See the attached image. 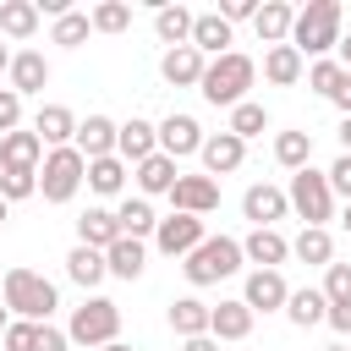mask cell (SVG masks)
<instances>
[{"instance_id": "2e32d148", "label": "cell", "mask_w": 351, "mask_h": 351, "mask_svg": "<svg viewBox=\"0 0 351 351\" xmlns=\"http://www.w3.org/2000/svg\"><path fill=\"white\" fill-rule=\"evenodd\" d=\"M33 137H38L44 148H71V137H77V115H71L66 104H44V110L33 115Z\"/></svg>"}, {"instance_id": "7bdbcfd3", "label": "cell", "mask_w": 351, "mask_h": 351, "mask_svg": "<svg viewBox=\"0 0 351 351\" xmlns=\"http://www.w3.org/2000/svg\"><path fill=\"white\" fill-rule=\"evenodd\" d=\"M0 351H38V324L11 318V324H5V335H0Z\"/></svg>"}, {"instance_id": "680465c9", "label": "cell", "mask_w": 351, "mask_h": 351, "mask_svg": "<svg viewBox=\"0 0 351 351\" xmlns=\"http://www.w3.org/2000/svg\"><path fill=\"white\" fill-rule=\"evenodd\" d=\"M329 351H351V346H329Z\"/></svg>"}, {"instance_id": "f5cc1de1", "label": "cell", "mask_w": 351, "mask_h": 351, "mask_svg": "<svg viewBox=\"0 0 351 351\" xmlns=\"http://www.w3.org/2000/svg\"><path fill=\"white\" fill-rule=\"evenodd\" d=\"M99 351H137V346H126V340H110V346H99Z\"/></svg>"}, {"instance_id": "cb8c5ba5", "label": "cell", "mask_w": 351, "mask_h": 351, "mask_svg": "<svg viewBox=\"0 0 351 351\" xmlns=\"http://www.w3.org/2000/svg\"><path fill=\"white\" fill-rule=\"evenodd\" d=\"M291 22H296V5H285V0H263L258 16H252V27H258L263 44H285L291 38Z\"/></svg>"}, {"instance_id": "d590c367", "label": "cell", "mask_w": 351, "mask_h": 351, "mask_svg": "<svg viewBox=\"0 0 351 351\" xmlns=\"http://www.w3.org/2000/svg\"><path fill=\"white\" fill-rule=\"evenodd\" d=\"M66 274H71L82 291H93L110 269H104V252H93V247H71V252H66Z\"/></svg>"}, {"instance_id": "ba28073f", "label": "cell", "mask_w": 351, "mask_h": 351, "mask_svg": "<svg viewBox=\"0 0 351 351\" xmlns=\"http://www.w3.org/2000/svg\"><path fill=\"white\" fill-rule=\"evenodd\" d=\"M203 236H208V230H203V219H197V214H170V219H159V225H154V247H159L165 258H186Z\"/></svg>"}, {"instance_id": "44dd1931", "label": "cell", "mask_w": 351, "mask_h": 351, "mask_svg": "<svg viewBox=\"0 0 351 351\" xmlns=\"http://www.w3.org/2000/svg\"><path fill=\"white\" fill-rule=\"evenodd\" d=\"M208 335H214V340H247V335H252V307H247L241 296L208 307Z\"/></svg>"}, {"instance_id": "bcb514c9", "label": "cell", "mask_w": 351, "mask_h": 351, "mask_svg": "<svg viewBox=\"0 0 351 351\" xmlns=\"http://www.w3.org/2000/svg\"><path fill=\"white\" fill-rule=\"evenodd\" d=\"M219 16H225L230 27H236V22H252V16H258V0H225Z\"/></svg>"}, {"instance_id": "ac0fdd59", "label": "cell", "mask_w": 351, "mask_h": 351, "mask_svg": "<svg viewBox=\"0 0 351 351\" xmlns=\"http://www.w3.org/2000/svg\"><path fill=\"white\" fill-rule=\"evenodd\" d=\"M203 55L192 49V44H181V49H165V60H159V77L170 82V88H197L203 82Z\"/></svg>"}, {"instance_id": "ab89813d", "label": "cell", "mask_w": 351, "mask_h": 351, "mask_svg": "<svg viewBox=\"0 0 351 351\" xmlns=\"http://www.w3.org/2000/svg\"><path fill=\"white\" fill-rule=\"evenodd\" d=\"M318 291H324V302H329V307H351V263H329Z\"/></svg>"}, {"instance_id": "7dc6e473", "label": "cell", "mask_w": 351, "mask_h": 351, "mask_svg": "<svg viewBox=\"0 0 351 351\" xmlns=\"http://www.w3.org/2000/svg\"><path fill=\"white\" fill-rule=\"evenodd\" d=\"M38 351H71L66 329H55V324H38Z\"/></svg>"}, {"instance_id": "f1b7e54d", "label": "cell", "mask_w": 351, "mask_h": 351, "mask_svg": "<svg viewBox=\"0 0 351 351\" xmlns=\"http://www.w3.org/2000/svg\"><path fill=\"white\" fill-rule=\"evenodd\" d=\"M115 225H121V236H132V241H143V236H154V225H159V214H154V203H148V197H126V203L115 208Z\"/></svg>"}, {"instance_id": "7402d4cb", "label": "cell", "mask_w": 351, "mask_h": 351, "mask_svg": "<svg viewBox=\"0 0 351 351\" xmlns=\"http://www.w3.org/2000/svg\"><path fill=\"white\" fill-rule=\"evenodd\" d=\"M44 165V143L33 137V132H5L0 137V170H38Z\"/></svg>"}, {"instance_id": "681fc988", "label": "cell", "mask_w": 351, "mask_h": 351, "mask_svg": "<svg viewBox=\"0 0 351 351\" xmlns=\"http://www.w3.org/2000/svg\"><path fill=\"white\" fill-rule=\"evenodd\" d=\"M335 49H340V71H351V33H340V44H335Z\"/></svg>"}, {"instance_id": "60d3db41", "label": "cell", "mask_w": 351, "mask_h": 351, "mask_svg": "<svg viewBox=\"0 0 351 351\" xmlns=\"http://www.w3.org/2000/svg\"><path fill=\"white\" fill-rule=\"evenodd\" d=\"M88 33H93V22H88V11H66V16H55V44H66V49H77V44H88Z\"/></svg>"}, {"instance_id": "74e56055", "label": "cell", "mask_w": 351, "mask_h": 351, "mask_svg": "<svg viewBox=\"0 0 351 351\" xmlns=\"http://www.w3.org/2000/svg\"><path fill=\"white\" fill-rule=\"evenodd\" d=\"M88 22H93V33H126L132 27V5L126 0H99Z\"/></svg>"}, {"instance_id": "d4e9b609", "label": "cell", "mask_w": 351, "mask_h": 351, "mask_svg": "<svg viewBox=\"0 0 351 351\" xmlns=\"http://www.w3.org/2000/svg\"><path fill=\"white\" fill-rule=\"evenodd\" d=\"M302 71H307V60H302L291 44H269V55H263V77H269L274 88H296Z\"/></svg>"}, {"instance_id": "8fae6325", "label": "cell", "mask_w": 351, "mask_h": 351, "mask_svg": "<svg viewBox=\"0 0 351 351\" xmlns=\"http://www.w3.org/2000/svg\"><path fill=\"white\" fill-rule=\"evenodd\" d=\"M285 296H291V285H285V274H280V269H252V274H247L241 302L252 307V318H258V313H280V307H285Z\"/></svg>"}, {"instance_id": "f546056e", "label": "cell", "mask_w": 351, "mask_h": 351, "mask_svg": "<svg viewBox=\"0 0 351 351\" xmlns=\"http://www.w3.org/2000/svg\"><path fill=\"white\" fill-rule=\"evenodd\" d=\"M143 263H148V247H143V241H132V236H121V241L104 252V269H110L115 280H137V274H143Z\"/></svg>"}, {"instance_id": "c3c4849f", "label": "cell", "mask_w": 351, "mask_h": 351, "mask_svg": "<svg viewBox=\"0 0 351 351\" xmlns=\"http://www.w3.org/2000/svg\"><path fill=\"white\" fill-rule=\"evenodd\" d=\"M181 351H219L214 335H197V340H181Z\"/></svg>"}, {"instance_id": "f35d334b", "label": "cell", "mask_w": 351, "mask_h": 351, "mask_svg": "<svg viewBox=\"0 0 351 351\" xmlns=\"http://www.w3.org/2000/svg\"><path fill=\"white\" fill-rule=\"evenodd\" d=\"M307 88H313L318 99H335V93L346 88V71H340V60H313V66H307Z\"/></svg>"}, {"instance_id": "1f68e13d", "label": "cell", "mask_w": 351, "mask_h": 351, "mask_svg": "<svg viewBox=\"0 0 351 351\" xmlns=\"http://www.w3.org/2000/svg\"><path fill=\"white\" fill-rule=\"evenodd\" d=\"M291 252H296L302 263L329 269V263H335V236H329V230H318V225H302V236L291 241Z\"/></svg>"}, {"instance_id": "d6a6232c", "label": "cell", "mask_w": 351, "mask_h": 351, "mask_svg": "<svg viewBox=\"0 0 351 351\" xmlns=\"http://www.w3.org/2000/svg\"><path fill=\"white\" fill-rule=\"evenodd\" d=\"M154 33H159L170 49H181V44L192 38V11H186V5H159V11H154Z\"/></svg>"}, {"instance_id": "ffe728a7", "label": "cell", "mask_w": 351, "mask_h": 351, "mask_svg": "<svg viewBox=\"0 0 351 351\" xmlns=\"http://www.w3.org/2000/svg\"><path fill=\"white\" fill-rule=\"evenodd\" d=\"M121 241V225H115V208H88L77 219V247H93V252H110Z\"/></svg>"}, {"instance_id": "7a4b0ae2", "label": "cell", "mask_w": 351, "mask_h": 351, "mask_svg": "<svg viewBox=\"0 0 351 351\" xmlns=\"http://www.w3.org/2000/svg\"><path fill=\"white\" fill-rule=\"evenodd\" d=\"M302 60L307 55H318V60H329V49L340 44V0H307L302 11H296V22H291V38H285Z\"/></svg>"}, {"instance_id": "30bf717a", "label": "cell", "mask_w": 351, "mask_h": 351, "mask_svg": "<svg viewBox=\"0 0 351 351\" xmlns=\"http://www.w3.org/2000/svg\"><path fill=\"white\" fill-rule=\"evenodd\" d=\"M241 214L252 219V230H274V219H285V214H291V203H285V186H269V181L247 186V197H241Z\"/></svg>"}, {"instance_id": "277c9868", "label": "cell", "mask_w": 351, "mask_h": 351, "mask_svg": "<svg viewBox=\"0 0 351 351\" xmlns=\"http://www.w3.org/2000/svg\"><path fill=\"white\" fill-rule=\"evenodd\" d=\"M55 307H60V291L38 269H5V313L27 318V324H49Z\"/></svg>"}, {"instance_id": "9c48e42d", "label": "cell", "mask_w": 351, "mask_h": 351, "mask_svg": "<svg viewBox=\"0 0 351 351\" xmlns=\"http://www.w3.org/2000/svg\"><path fill=\"white\" fill-rule=\"evenodd\" d=\"M170 203H176V214H214L219 208V181H208V176H176V186H170Z\"/></svg>"}, {"instance_id": "603a6c76", "label": "cell", "mask_w": 351, "mask_h": 351, "mask_svg": "<svg viewBox=\"0 0 351 351\" xmlns=\"http://www.w3.org/2000/svg\"><path fill=\"white\" fill-rule=\"evenodd\" d=\"M241 258L258 263V269H280V263L291 258V241H285L280 230H252V236L241 241Z\"/></svg>"}, {"instance_id": "f907efd6", "label": "cell", "mask_w": 351, "mask_h": 351, "mask_svg": "<svg viewBox=\"0 0 351 351\" xmlns=\"http://www.w3.org/2000/svg\"><path fill=\"white\" fill-rule=\"evenodd\" d=\"M335 104H340V110H346V115H351V71H346V88H340V93H335Z\"/></svg>"}, {"instance_id": "ee69618b", "label": "cell", "mask_w": 351, "mask_h": 351, "mask_svg": "<svg viewBox=\"0 0 351 351\" xmlns=\"http://www.w3.org/2000/svg\"><path fill=\"white\" fill-rule=\"evenodd\" d=\"M324 176H329V192L351 203V154H340V159H335V165H329Z\"/></svg>"}, {"instance_id": "83f0119b", "label": "cell", "mask_w": 351, "mask_h": 351, "mask_svg": "<svg viewBox=\"0 0 351 351\" xmlns=\"http://www.w3.org/2000/svg\"><path fill=\"white\" fill-rule=\"evenodd\" d=\"M176 176H181V170H176V159L148 154V159L137 165V192H143V197H159V192H170V186H176Z\"/></svg>"}, {"instance_id": "484cf974", "label": "cell", "mask_w": 351, "mask_h": 351, "mask_svg": "<svg viewBox=\"0 0 351 351\" xmlns=\"http://www.w3.org/2000/svg\"><path fill=\"white\" fill-rule=\"evenodd\" d=\"M324 313H329V302H324V291H318V285H302V291H291V296H285V318H291L296 329L324 324Z\"/></svg>"}, {"instance_id": "52a82bcc", "label": "cell", "mask_w": 351, "mask_h": 351, "mask_svg": "<svg viewBox=\"0 0 351 351\" xmlns=\"http://www.w3.org/2000/svg\"><path fill=\"white\" fill-rule=\"evenodd\" d=\"M82 181H88V159H82L77 148H49V154H44V165H38V192H44V203H71Z\"/></svg>"}, {"instance_id": "b9f144b4", "label": "cell", "mask_w": 351, "mask_h": 351, "mask_svg": "<svg viewBox=\"0 0 351 351\" xmlns=\"http://www.w3.org/2000/svg\"><path fill=\"white\" fill-rule=\"evenodd\" d=\"M38 192V170H0V197L5 203H22Z\"/></svg>"}, {"instance_id": "7c38bea8", "label": "cell", "mask_w": 351, "mask_h": 351, "mask_svg": "<svg viewBox=\"0 0 351 351\" xmlns=\"http://www.w3.org/2000/svg\"><path fill=\"white\" fill-rule=\"evenodd\" d=\"M154 132H159V154H165V159H186V154L203 148V126H197L192 115H165Z\"/></svg>"}, {"instance_id": "f6af8a7d", "label": "cell", "mask_w": 351, "mask_h": 351, "mask_svg": "<svg viewBox=\"0 0 351 351\" xmlns=\"http://www.w3.org/2000/svg\"><path fill=\"white\" fill-rule=\"evenodd\" d=\"M16 126H22V99H16L11 88H0V137L16 132Z\"/></svg>"}, {"instance_id": "816d5d0a", "label": "cell", "mask_w": 351, "mask_h": 351, "mask_svg": "<svg viewBox=\"0 0 351 351\" xmlns=\"http://www.w3.org/2000/svg\"><path fill=\"white\" fill-rule=\"evenodd\" d=\"M340 148H346V154H351V115H346V121H340Z\"/></svg>"}, {"instance_id": "e575fe53", "label": "cell", "mask_w": 351, "mask_h": 351, "mask_svg": "<svg viewBox=\"0 0 351 351\" xmlns=\"http://www.w3.org/2000/svg\"><path fill=\"white\" fill-rule=\"evenodd\" d=\"M88 186H93L99 197H115V192L126 186V159H121V154H110V159H88Z\"/></svg>"}, {"instance_id": "e0dca14e", "label": "cell", "mask_w": 351, "mask_h": 351, "mask_svg": "<svg viewBox=\"0 0 351 351\" xmlns=\"http://www.w3.org/2000/svg\"><path fill=\"white\" fill-rule=\"evenodd\" d=\"M71 148H77L82 159H110V154H115V121H110V115H88V121H77Z\"/></svg>"}, {"instance_id": "d6986e66", "label": "cell", "mask_w": 351, "mask_h": 351, "mask_svg": "<svg viewBox=\"0 0 351 351\" xmlns=\"http://www.w3.org/2000/svg\"><path fill=\"white\" fill-rule=\"evenodd\" d=\"M11 93L16 99H27V93H44V82H49V60L38 55V49H22V55H11Z\"/></svg>"}, {"instance_id": "4dcf8cb0", "label": "cell", "mask_w": 351, "mask_h": 351, "mask_svg": "<svg viewBox=\"0 0 351 351\" xmlns=\"http://www.w3.org/2000/svg\"><path fill=\"white\" fill-rule=\"evenodd\" d=\"M0 33L5 38H33L38 33V5L33 0H0Z\"/></svg>"}, {"instance_id": "11a10c76", "label": "cell", "mask_w": 351, "mask_h": 351, "mask_svg": "<svg viewBox=\"0 0 351 351\" xmlns=\"http://www.w3.org/2000/svg\"><path fill=\"white\" fill-rule=\"evenodd\" d=\"M340 225H346V236H351V203H346V214H340Z\"/></svg>"}, {"instance_id": "4fadbf2b", "label": "cell", "mask_w": 351, "mask_h": 351, "mask_svg": "<svg viewBox=\"0 0 351 351\" xmlns=\"http://www.w3.org/2000/svg\"><path fill=\"white\" fill-rule=\"evenodd\" d=\"M203 60H219V55H230V22L219 16V11H203V16H192V38H186Z\"/></svg>"}, {"instance_id": "db71d44e", "label": "cell", "mask_w": 351, "mask_h": 351, "mask_svg": "<svg viewBox=\"0 0 351 351\" xmlns=\"http://www.w3.org/2000/svg\"><path fill=\"white\" fill-rule=\"evenodd\" d=\"M0 71H11V49L5 44H0Z\"/></svg>"}, {"instance_id": "6f0895ef", "label": "cell", "mask_w": 351, "mask_h": 351, "mask_svg": "<svg viewBox=\"0 0 351 351\" xmlns=\"http://www.w3.org/2000/svg\"><path fill=\"white\" fill-rule=\"evenodd\" d=\"M5 324H11V318H5V302H0V335H5Z\"/></svg>"}, {"instance_id": "6da1fadb", "label": "cell", "mask_w": 351, "mask_h": 351, "mask_svg": "<svg viewBox=\"0 0 351 351\" xmlns=\"http://www.w3.org/2000/svg\"><path fill=\"white\" fill-rule=\"evenodd\" d=\"M258 82V60L252 55H241V49H230V55H219V60H208L203 66V82H197V93L214 104V110H236L241 99H247V88Z\"/></svg>"}, {"instance_id": "5bb4252c", "label": "cell", "mask_w": 351, "mask_h": 351, "mask_svg": "<svg viewBox=\"0 0 351 351\" xmlns=\"http://www.w3.org/2000/svg\"><path fill=\"white\" fill-rule=\"evenodd\" d=\"M115 154H121L126 165H143L148 154H159V132H154V121L132 115L126 126H115Z\"/></svg>"}, {"instance_id": "4316f807", "label": "cell", "mask_w": 351, "mask_h": 351, "mask_svg": "<svg viewBox=\"0 0 351 351\" xmlns=\"http://www.w3.org/2000/svg\"><path fill=\"white\" fill-rule=\"evenodd\" d=\"M170 329H176L181 340L208 335V302H197V296H176V302H170Z\"/></svg>"}, {"instance_id": "5b68a950", "label": "cell", "mask_w": 351, "mask_h": 351, "mask_svg": "<svg viewBox=\"0 0 351 351\" xmlns=\"http://www.w3.org/2000/svg\"><path fill=\"white\" fill-rule=\"evenodd\" d=\"M66 340H71V346H88V351H99V346L121 340V307H115L110 296H88V302L71 313Z\"/></svg>"}, {"instance_id": "8992f818", "label": "cell", "mask_w": 351, "mask_h": 351, "mask_svg": "<svg viewBox=\"0 0 351 351\" xmlns=\"http://www.w3.org/2000/svg\"><path fill=\"white\" fill-rule=\"evenodd\" d=\"M285 203L302 214V225H318V230H329V219H335V192H329V176L324 170H296L291 176V186H285Z\"/></svg>"}, {"instance_id": "8d00e7d4", "label": "cell", "mask_w": 351, "mask_h": 351, "mask_svg": "<svg viewBox=\"0 0 351 351\" xmlns=\"http://www.w3.org/2000/svg\"><path fill=\"white\" fill-rule=\"evenodd\" d=\"M230 137H241V143H252V137H263L269 132V110L263 104H252V99H241L236 110H230V126H225Z\"/></svg>"}, {"instance_id": "9f6ffc18", "label": "cell", "mask_w": 351, "mask_h": 351, "mask_svg": "<svg viewBox=\"0 0 351 351\" xmlns=\"http://www.w3.org/2000/svg\"><path fill=\"white\" fill-rule=\"evenodd\" d=\"M5 219H11V203H5V197H0V225H5Z\"/></svg>"}, {"instance_id": "836d02e7", "label": "cell", "mask_w": 351, "mask_h": 351, "mask_svg": "<svg viewBox=\"0 0 351 351\" xmlns=\"http://www.w3.org/2000/svg\"><path fill=\"white\" fill-rule=\"evenodd\" d=\"M274 159L296 176V170H307L313 165V132H280L274 137Z\"/></svg>"}, {"instance_id": "9a60e30c", "label": "cell", "mask_w": 351, "mask_h": 351, "mask_svg": "<svg viewBox=\"0 0 351 351\" xmlns=\"http://www.w3.org/2000/svg\"><path fill=\"white\" fill-rule=\"evenodd\" d=\"M203 170H208V181L214 176H230V170H241V159H247V143L241 137H230V132H214V137H203Z\"/></svg>"}, {"instance_id": "3957f363", "label": "cell", "mask_w": 351, "mask_h": 351, "mask_svg": "<svg viewBox=\"0 0 351 351\" xmlns=\"http://www.w3.org/2000/svg\"><path fill=\"white\" fill-rule=\"evenodd\" d=\"M241 263H247V258H241V241H236V236H203V241L186 252L181 274H186V285H219V280H230Z\"/></svg>"}]
</instances>
